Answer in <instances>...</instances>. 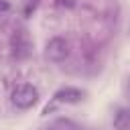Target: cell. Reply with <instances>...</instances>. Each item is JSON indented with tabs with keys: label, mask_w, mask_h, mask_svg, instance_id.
Here are the masks:
<instances>
[{
	"label": "cell",
	"mask_w": 130,
	"mask_h": 130,
	"mask_svg": "<svg viewBox=\"0 0 130 130\" xmlns=\"http://www.w3.org/2000/svg\"><path fill=\"white\" fill-rule=\"evenodd\" d=\"M12 104L16 106V108H20V110H28V108H32L35 104H37V100H39V89L35 87V85H30V83H22V85H16L14 89H12Z\"/></svg>",
	"instance_id": "1"
},
{
	"label": "cell",
	"mask_w": 130,
	"mask_h": 130,
	"mask_svg": "<svg viewBox=\"0 0 130 130\" xmlns=\"http://www.w3.org/2000/svg\"><path fill=\"white\" fill-rule=\"evenodd\" d=\"M45 55L49 61H63L67 55H69V43L63 39V37H53L49 39L47 47H45Z\"/></svg>",
	"instance_id": "2"
},
{
	"label": "cell",
	"mask_w": 130,
	"mask_h": 130,
	"mask_svg": "<svg viewBox=\"0 0 130 130\" xmlns=\"http://www.w3.org/2000/svg\"><path fill=\"white\" fill-rule=\"evenodd\" d=\"M53 100L57 104H77L83 100V91L79 87H73V85H65V87H59L55 93H53Z\"/></svg>",
	"instance_id": "3"
},
{
	"label": "cell",
	"mask_w": 130,
	"mask_h": 130,
	"mask_svg": "<svg viewBox=\"0 0 130 130\" xmlns=\"http://www.w3.org/2000/svg\"><path fill=\"white\" fill-rule=\"evenodd\" d=\"M114 128L116 130H130V110L120 108L114 116Z\"/></svg>",
	"instance_id": "4"
},
{
	"label": "cell",
	"mask_w": 130,
	"mask_h": 130,
	"mask_svg": "<svg viewBox=\"0 0 130 130\" xmlns=\"http://www.w3.org/2000/svg\"><path fill=\"white\" fill-rule=\"evenodd\" d=\"M47 130H79V126L69 118H57L47 126Z\"/></svg>",
	"instance_id": "5"
},
{
	"label": "cell",
	"mask_w": 130,
	"mask_h": 130,
	"mask_svg": "<svg viewBox=\"0 0 130 130\" xmlns=\"http://www.w3.org/2000/svg\"><path fill=\"white\" fill-rule=\"evenodd\" d=\"M10 10V4L6 2V0H0V14H4V12H8Z\"/></svg>",
	"instance_id": "6"
}]
</instances>
